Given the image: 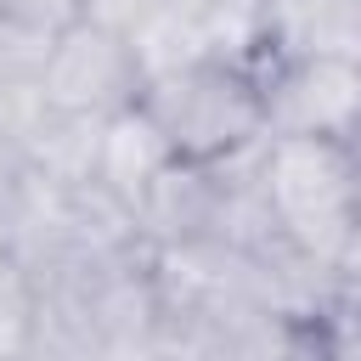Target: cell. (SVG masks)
<instances>
[{
  "label": "cell",
  "instance_id": "cell-11",
  "mask_svg": "<svg viewBox=\"0 0 361 361\" xmlns=\"http://www.w3.org/2000/svg\"><path fill=\"white\" fill-rule=\"evenodd\" d=\"M0 23H23L39 34H68L85 23V0H0Z\"/></svg>",
  "mask_w": 361,
  "mask_h": 361
},
{
  "label": "cell",
  "instance_id": "cell-13",
  "mask_svg": "<svg viewBox=\"0 0 361 361\" xmlns=\"http://www.w3.org/2000/svg\"><path fill=\"white\" fill-rule=\"evenodd\" d=\"M333 276H338V293L361 299V220H355V231L344 237V248H338V259H333Z\"/></svg>",
  "mask_w": 361,
  "mask_h": 361
},
{
  "label": "cell",
  "instance_id": "cell-3",
  "mask_svg": "<svg viewBox=\"0 0 361 361\" xmlns=\"http://www.w3.org/2000/svg\"><path fill=\"white\" fill-rule=\"evenodd\" d=\"M147 90V73L135 62L130 34L102 28V23H73L68 34H56V51L45 62L39 79V102L56 113H79V118H113L124 107H135Z\"/></svg>",
  "mask_w": 361,
  "mask_h": 361
},
{
  "label": "cell",
  "instance_id": "cell-4",
  "mask_svg": "<svg viewBox=\"0 0 361 361\" xmlns=\"http://www.w3.org/2000/svg\"><path fill=\"white\" fill-rule=\"evenodd\" d=\"M265 135H316L355 141L361 135V62L293 56L265 79Z\"/></svg>",
  "mask_w": 361,
  "mask_h": 361
},
{
  "label": "cell",
  "instance_id": "cell-6",
  "mask_svg": "<svg viewBox=\"0 0 361 361\" xmlns=\"http://www.w3.org/2000/svg\"><path fill=\"white\" fill-rule=\"evenodd\" d=\"M102 124L107 118L56 113V107L39 102L23 124V135H17V158H23V169H34L56 186H90L96 158H102Z\"/></svg>",
  "mask_w": 361,
  "mask_h": 361
},
{
  "label": "cell",
  "instance_id": "cell-17",
  "mask_svg": "<svg viewBox=\"0 0 361 361\" xmlns=\"http://www.w3.org/2000/svg\"><path fill=\"white\" fill-rule=\"evenodd\" d=\"M350 147H355V158H361V135H355V141H350Z\"/></svg>",
  "mask_w": 361,
  "mask_h": 361
},
{
  "label": "cell",
  "instance_id": "cell-16",
  "mask_svg": "<svg viewBox=\"0 0 361 361\" xmlns=\"http://www.w3.org/2000/svg\"><path fill=\"white\" fill-rule=\"evenodd\" d=\"M152 6H158V11H175V17H192V23L203 28V17H209L214 0H152Z\"/></svg>",
  "mask_w": 361,
  "mask_h": 361
},
{
  "label": "cell",
  "instance_id": "cell-10",
  "mask_svg": "<svg viewBox=\"0 0 361 361\" xmlns=\"http://www.w3.org/2000/svg\"><path fill=\"white\" fill-rule=\"evenodd\" d=\"M310 327H316V338H322V355H327V361H361V299L333 293Z\"/></svg>",
  "mask_w": 361,
  "mask_h": 361
},
{
  "label": "cell",
  "instance_id": "cell-9",
  "mask_svg": "<svg viewBox=\"0 0 361 361\" xmlns=\"http://www.w3.org/2000/svg\"><path fill=\"white\" fill-rule=\"evenodd\" d=\"M28 310H34V288L28 276L0 259V361H23V344H28Z\"/></svg>",
  "mask_w": 361,
  "mask_h": 361
},
{
  "label": "cell",
  "instance_id": "cell-15",
  "mask_svg": "<svg viewBox=\"0 0 361 361\" xmlns=\"http://www.w3.org/2000/svg\"><path fill=\"white\" fill-rule=\"evenodd\" d=\"M96 361H164V350L152 338H135V344H107Z\"/></svg>",
  "mask_w": 361,
  "mask_h": 361
},
{
  "label": "cell",
  "instance_id": "cell-2",
  "mask_svg": "<svg viewBox=\"0 0 361 361\" xmlns=\"http://www.w3.org/2000/svg\"><path fill=\"white\" fill-rule=\"evenodd\" d=\"M141 107L186 164H231L265 141V85L220 56H197L147 79Z\"/></svg>",
  "mask_w": 361,
  "mask_h": 361
},
{
  "label": "cell",
  "instance_id": "cell-8",
  "mask_svg": "<svg viewBox=\"0 0 361 361\" xmlns=\"http://www.w3.org/2000/svg\"><path fill=\"white\" fill-rule=\"evenodd\" d=\"M51 51H56V34L23 28V23H0V90H34L39 96Z\"/></svg>",
  "mask_w": 361,
  "mask_h": 361
},
{
  "label": "cell",
  "instance_id": "cell-12",
  "mask_svg": "<svg viewBox=\"0 0 361 361\" xmlns=\"http://www.w3.org/2000/svg\"><path fill=\"white\" fill-rule=\"evenodd\" d=\"M147 11H152V0H85V17L102 28H118V34H130Z\"/></svg>",
  "mask_w": 361,
  "mask_h": 361
},
{
  "label": "cell",
  "instance_id": "cell-7",
  "mask_svg": "<svg viewBox=\"0 0 361 361\" xmlns=\"http://www.w3.org/2000/svg\"><path fill=\"white\" fill-rule=\"evenodd\" d=\"M271 56L361 62V11L350 0H271Z\"/></svg>",
  "mask_w": 361,
  "mask_h": 361
},
{
  "label": "cell",
  "instance_id": "cell-5",
  "mask_svg": "<svg viewBox=\"0 0 361 361\" xmlns=\"http://www.w3.org/2000/svg\"><path fill=\"white\" fill-rule=\"evenodd\" d=\"M175 164L169 135L152 124V113L135 102L124 113H113L102 124V158H96V186H107L113 197H124L130 209L152 192V180Z\"/></svg>",
  "mask_w": 361,
  "mask_h": 361
},
{
  "label": "cell",
  "instance_id": "cell-1",
  "mask_svg": "<svg viewBox=\"0 0 361 361\" xmlns=\"http://www.w3.org/2000/svg\"><path fill=\"white\" fill-rule=\"evenodd\" d=\"M259 192L276 231L310 259L333 265L344 237L361 220V158L350 141L316 135H265L259 141Z\"/></svg>",
  "mask_w": 361,
  "mask_h": 361
},
{
  "label": "cell",
  "instance_id": "cell-14",
  "mask_svg": "<svg viewBox=\"0 0 361 361\" xmlns=\"http://www.w3.org/2000/svg\"><path fill=\"white\" fill-rule=\"evenodd\" d=\"M276 361H327V355H322L316 327H310V322H299V327L288 333V344H282V355H276Z\"/></svg>",
  "mask_w": 361,
  "mask_h": 361
},
{
  "label": "cell",
  "instance_id": "cell-18",
  "mask_svg": "<svg viewBox=\"0 0 361 361\" xmlns=\"http://www.w3.org/2000/svg\"><path fill=\"white\" fill-rule=\"evenodd\" d=\"M350 6H355V11H361V0H350Z\"/></svg>",
  "mask_w": 361,
  "mask_h": 361
}]
</instances>
